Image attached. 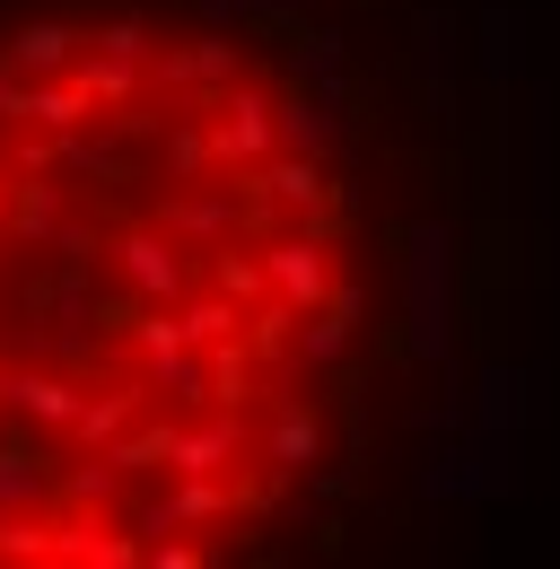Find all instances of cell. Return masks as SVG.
<instances>
[{"mask_svg":"<svg viewBox=\"0 0 560 569\" xmlns=\"http://www.w3.org/2000/svg\"><path fill=\"white\" fill-rule=\"evenodd\" d=\"M394 281H403V351L420 368H447L456 359V219H420L394 254Z\"/></svg>","mask_w":560,"mask_h":569,"instance_id":"obj_1","label":"cell"},{"mask_svg":"<svg viewBox=\"0 0 560 569\" xmlns=\"http://www.w3.org/2000/svg\"><path fill=\"white\" fill-rule=\"evenodd\" d=\"M412 36H420V88H429V114L456 123V36H464L456 9H420Z\"/></svg>","mask_w":560,"mask_h":569,"instance_id":"obj_2","label":"cell"},{"mask_svg":"<svg viewBox=\"0 0 560 569\" xmlns=\"http://www.w3.org/2000/svg\"><path fill=\"white\" fill-rule=\"evenodd\" d=\"M482 71L490 88H517V9L508 0H482Z\"/></svg>","mask_w":560,"mask_h":569,"instance_id":"obj_3","label":"cell"}]
</instances>
